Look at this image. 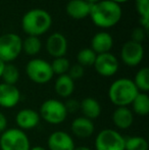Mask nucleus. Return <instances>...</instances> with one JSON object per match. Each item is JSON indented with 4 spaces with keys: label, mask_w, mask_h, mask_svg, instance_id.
I'll return each mask as SVG.
<instances>
[{
    "label": "nucleus",
    "mask_w": 149,
    "mask_h": 150,
    "mask_svg": "<svg viewBox=\"0 0 149 150\" xmlns=\"http://www.w3.org/2000/svg\"><path fill=\"white\" fill-rule=\"evenodd\" d=\"M123 16V9L119 4L112 0H100L92 4L90 18L96 27L100 29H109L119 23Z\"/></svg>",
    "instance_id": "f257e3e1"
},
{
    "label": "nucleus",
    "mask_w": 149,
    "mask_h": 150,
    "mask_svg": "<svg viewBox=\"0 0 149 150\" xmlns=\"http://www.w3.org/2000/svg\"><path fill=\"white\" fill-rule=\"evenodd\" d=\"M52 22L51 14L47 10L33 8L23 16L22 29L28 36L40 37L51 29Z\"/></svg>",
    "instance_id": "f03ea898"
},
{
    "label": "nucleus",
    "mask_w": 149,
    "mask_h": 150,
    "mask_svg": "<svg viewBox=\"0 0 149 150\" xmlns=\"http://www.w3.org/2000/svg\"><path fill=\"white\" fill-rule=\"evenodd\" d=\"M139 90L129 78H119L113 81L108 88V98L117 107H128L132 104Z\"/></svg>",
    "instance_id": "7ed1b4c3"
},
{
    "label": "nucleus",
    "mask_w": 149,
    "mask_h": 150,
    "mask_svg": "<svg viewBox=\"0 0 149 150\" xmlns=\"http://www.w3.org/2000/svg\"><path fill=\"white\" fill-rule=\"evenodd\" d=\"M68 113L64 102L54 98L45 100L39 109L40 117L50 125L62 124L66 120Z\"/></svg>",
    "instance_id": "20e7f679"
},
{
    "label": "nucleus",
    "mask_w": 149,
    "mask_h": 150,
    "mask_svg": "<svg viewBox=\"0 0 149 150\" xmlns=\"http://www.w3.org/2000/svg\"><path fill=\"white\" fill-rule=\"evenodd\" d=\"M31 143L27 133L18 128L6 129L0 136V150H30Z\"/></svg>",
    "instance_id": "39448f33"
},
{
    "label": "nucleus",
    "mask_w": 149,
    "mask_h": 150,
    "mask_svg": "<svg viewBox=\"0 0 149 150\" xmlns=\"http://www.w3.org/2000/svg\"><path fill=\"white\" fill-rule=\"evenodd\" d=\"M26 74L35 84L44 85L49 83L53 78L51 64L43 58H32L26 64Z\"/></svg>",
    "instance_id": "423d86ee"
},
{
    "label": "nucleus",
    "mask_w": 149,
    "mask_h": 150,
    "mask_svg": "<svg viewBox=\"0 0 149 150\" xmlns=\"http://www.w3.org/2000/svg\"><path fill=\"white\" fill-rule=\"evenodd\" d=\"M23 39L16 33H5L0 36V59L11 63L23 52Z\"/></svg>",
    "instance_id": "0eeeda50"
},
{
    "label": "nucleus",
    "mask_w": 149,
    "mask_h": 150,
    "mask_svg": "<svg viewBox=\"0 0 149 150\" xmlns=\"http://www.w3.org/2000/svg\"><path fill=\"white\" fill-rule=\"evenodd\" d=\"M95 150H125V137L114 129H103L95 137Z\"/></svg>",
    "instance_id": "6e6552de"
},
{
    "label": "nucleus",
    "mask_w": 149,
    "mask_h": 150,
    "mask_svg": "<svg viewBox=\"0 0 149 150\" xmlns=\"http://www.w3.org/2000/svg\"><path fill=\"white\" fill-rule=\"evenodd\" d=\"M144 54H145V51H144L143 45L130 40L121 46V59L126 65L134 67L142 62Z\"/></svg>",
    "instance_id": "1a4fd4ad"
},
{
    "label": "nucleus",
    "mask_w": 149,
    "mask_h": 150,
    "mask_svg": "<svg viewBox=\"0 0 149 150\" xmlns=\"http://www.w3.org/2000/svg\"><path fill=\"white\" fill-rule=\"evenodd\" d=\"M93 67L99 76L104 78H110L117 73L119 63L117 56L110 52H107V53L97 54Z\"/></svg>",
    "instance_id": "9d476101"
},
{
    "label": "nucleus",
    "mask_w": 149,
    "mask_h": 150,
    "mask_svg": "<svg viewBox=\"0 0 149 150\" xmlns=\"http://www.w3.org/2000/svg\"><path fill=\"white\" fill-rule=\"evenodd\" d=\"M68 40L61 33H52L46 40V50L48 54L53 58L64 57L68 52Z\"/></svg>",
    "instance_id": "9b49d317"
},
{
    "label": "nucleus",
    "mask_w": 149,
    "mask_h": 150,
    "mask_svg": "<svg viewBox=\"0 0 149 150\" xmlns=\"http://www.w3.org/2000/svg\"><path fill=\"white\" fill-rule=\"evenodd\" d=\"M49 150H75L76 145L73 137L64 131H55L47 139Z\"/></svg>",
    "instance_id": "f8f14e48"
},
{
    "label": "nucleus",
    "mask_w": 149,
    "mask_h": 150,
    "mask_svg": "<svg viewBox=\"0 0 149 150\" xmlns=\"http://www.w3.org/2000/svg\"><path fill=\"white\" fill-rule=\"evenodd\" d=\"M20 91L16 85L0 84V106L3 108H13L20 101Z\"/></svg>",
    "instance_id": "ddd939ff"
},
{
    "label": "nucleus",
    "mask_w": 149,
    "mask_h": 150,
    "mask_svg": "<svg viewBox=\"0 0 149 150\" xmlns=\"http://www.w3.org/2000/svg\"><path fill=\"white\" fill-rule=\"evenodd\" d=\"M40 117L39 112L32 108H24L20 109L16 115V124L18 129L22 131H28L33 130L37 128L40 124Z\"/></svg>",
    "instance_id": "4468645a"
},
{
    "label": "nucleus",
    "mask_w": 149,
    "mask_h": 150,
    "mask_svg": "<svg viewBox=\"0 0 149 150\" xmlns=\"http://www.w3.org/2000/svg\"><path fill=\"white\" fill-rule=\"evenodd\" d=\"M71 131L73 135L78 138H89L95 132V126L93 120L85 117H76L71 124Z\"/></svg>",
    "instance_id": "2eb2a0df"
},
{
    "label": "nucleus",
    "mask_w": 149,
    "mask_h": 150,
    "mask_svg": "<svg viewBox=\"0 0 149 150\" xmlns=\"http://www.w3.org/2000/svg\"><path fill=\"white\" fill-rule=\"evenodd\" d=\"M113 46V38L108 32H98L91 39V49L96 54L110 52Z\"/></svg>",
    "instance_id": "dca6fc26"
},
{
    "label": "nucleus",
    "mask_w": 149,
    "mask_h": 150,
    "mask_svg": "<svg viewBox=\"0 0 149 150\" xmlns=\"http://www.w3.org/2000/svg\"><path fill=\"white\" fill-rule=\"evenodd\" d=\"M91 6L85 0H70L66 5V12L74 20H83L89 16Z\"/></svg>",
    "instance_id": "f3484780"
},
{
    "label": "nucleus",
    "mask_w": 149,
    "mask_h": 150,
    "mask_svg": "<svg viewBox=\"0 0 149 150\" xmlns=\"http://www.w3.org/2000/svg\"><path fill=\"white\" fill-rule=\"evenodd\" d=\"M112 122L119 130H128L134 122V113L129 107H117L112 115Z\"/></svg>",
    "instance_id": "a211bd4d"
},
{
    "label": "nucleus",
    "mask_w": 149,
    "mask_h": 150,
    "mask_svg": "<svg viewBox=\"0 0 149 150\" xmlns=\"http://www.w3.org/2000/svg\"><path fill=\"white\" fill-rule=\"evenodd\" d=\"M80 110L83 117L93 120L101 115L102 107L99 101L94 97H86L80 101Z\"/></svg>",
    "instance_id": "6ab92c4d"
},
{
    "label": "nucleus",
    "mask_w": 149,
    "mask_h": 150,
    "mask_svg": "<svg viewBox=\"0 0 149 150\" xmlns=\"http://www.w3.org/2000/svg\"><path fill=\"white\" fill-rule=\"evenodd\" d=\"M54 91L61 98H70L75 91V81L68 74L58 76L54 83Z\"/></svg>",
    "instance_id": "aec40b11"
},
{
    "label": "nucleus",
    "mask_w": 149,
    "mask_h": 150,
    "mask_svg": "<svg viewBox=\"0 0 149 150\" xmlns=\"http://www.w3.org/2000/svg\"><path fill=\"white\" fill-rule=\"evenodd\" d=\"M131 105L134 115L146 117L149 113V96L147 93L139 92Z\"/></svg>",
    "instance_id": "412c9836"
},
{
    "label": "nucleus",
    "mask_w": 149,
    "mask_h": 150,
    "mask_svg": "<svg viewBox=\"0 0 149 150\" xmlns=\"http://www.w3.org/2000/svg\"><path fill=\"white\" fill-rule=\"evenodd\" d=\"M23 51L30 56H35L41 51L42 42L39 37L35 36H27L22 43Z\"/></svg>",
    "instance_id": "4be33fe9"
},
{
    "label": "nucleus",
    "mask_w": 149,
    "mask_h": 150,
    "mask_svg": "<svg viewBox=\"0 0 149 150\" xmlns=\"http://www.w3.org/2000/svg\"><path fill=\"white\" fill-rule=\"evenodd\" d=\"M134 84L139 90V92L147 93L149 91V69L148 67H141L136 73L133 80Z\"/></svg>",
    "instance_id": "5701e85b"
},
{
    "label": "nucleus",
    "mask_w": 149,
    "mask_h": 150,
    "mask_svg": "<svg viewBox=\"0 0 149 150\" xmlns=\"http://www.w3.org/2000/svg\"><path fill=\"white\" fill-rule=\"evenodd\" d=\"M148 141L144 137L132 136L125 138V150H148Z\"/></svg>",
    "instance_id": "b1692460"
},
{
    "label": "nucleus",
    "mask_w": 149,
    "mask_h": 150,
    "mask_svg": "<svg viewBox=\"0 0 149 150\" xmlns=\"http://www.w3.org/2000/svg\"><path fill=\"white\" fill-rule=\"evenodd\" d=\"M1 78L3 79V83L16 85L20 80V71L13 63H6Z\"/></svg>",
    "instance_id": "393cba45"
},
{
    "label": "nucleus",
    "mask_w": 149,
    "mask_h": 150,
    "mask_svg": "<svg viewBox=\"0 0 149 150\" xmlns=\"http://www.w3.org/2000/svg\"><path fill=\"white\" fill-rule=\"evenodd\" d=\"M97 54L91 48H83L77 54V61L83 67H93Z\"/></svg>",
    "instance_id": "a878e982"
},
{
    "label": "nucleus",
    "mask_w": 149,
    "mask_h": 150,
    "mask_svg": "<svg viewBox=\"0 0 149 150\" xmlns=\"http://www.w3.org/2000/svg\"><path fill=\"white\" fill-rule=\"evenodd\" d=\"M51 69L53 71L54 75L57 76H61V75H66L68 74V69L71 67V62L66 56L64 57H57L54 58L53 61L51 63Z\"/></svg>",
    "instance_id": "bb28decb"
},
{
    "label": "nucleus",
    "mask_w": 149,
    "mask_h": 150,
    "mask_svg": "<svg viewBox=\"0 0 149 150\" xmlns=\"http://www.w3.org/2000/svg\"><path fill=\"white\" fill-rule=\"evenodd\" d=\"M135 8L139 18H149V0H135Z\"/></svg>",
    "instance_id": "cd10ccee"
},
{
    "label": "nucleus",
    "mask_w": 149,
    "mask_h": 150,
    "mask_svg": "<svg viewBox=\"0 0 149 150\" xmlns=\"http://www.w3.org/2000/svg\"><path fill=\"white\" fill-rule=\"evenodd\" d=\"M84 74H85V67L80 65L79 63H76V64L71 65L70 69H68V75L70 76L74 81L81 79V78L84 76Z\"/></svg>",
    "instance_id": "c85d7f7f"
},
{
    "label": "nucleus",
    "mask_w": 149,
    "mask_h": 150,
    "mask_svg": "<svg viewBox=\"0 0 149 150\" xmlns=\"http://www.w3.org/2000/svg\"><path fill=\"white\" fill-rule=\"evenodd\" d=\"M146 32L143 28L141 27H138V28H135L133 31H132L131 34V40L134 42H137V43L142 44V42H144V40L146 39Z\"/></svg>",
    "instance_id": "c756f323"
},
{
    "label": "nucleus",
    "mask_w": 149,
    "mask_h": 150,
    "mask_svg": "<svg viewBox=\"0 0 149 150\" xmlns=\"http://www.w3.org/2000/svg\"><path fill=\"white\" fill-rule=\"evenodd\" d=\"M64 105L68 112H76L80 110V102L76 99H68V101L64 102Z\"/></svg>",
    "instance_id": "7c9ffc66"
},
{
    "label": "nucleus",
    "mask_w": 149,
    "mask_h": 150,
    "mask_svg": "<svg viewBox=\"0 0 149 150\" xmlns=\"http://www.w3.org/2000/svg\"><path fill=\"white\" fill-rule=\"evenodd\" d=\"M7 124H8V122H7V119H6L5 115L0 111V133H3L4 131L7 129Z\"/></svg>",
    "instance_id": "2f4dec72"
},
{
    "label": "nucleus",
    "mask_w": 149,
    "mask_h": 150,
    "mask_svg": "<svg viewBox=\"0 0 149 150\" xmlns=\"http://www.w3.org/2000/svg\"><path fill=\"white\" fill-rule=\"evenodd\" d=\"M139 23L140 27L147 32L149 28V18H139Z\"/></svg>",
    "instance_id": "473e14b6"
},
{
    "label": "nucleus",
    "mask_w": 149,
    "mask_h": 150,
    "mask_svg": "<svg viewBox=\"0 0 149 150\" xmlns=\"http://www.w3.org/2000/svg\"><path fill=\"white\" fill-rule=\"evenodd\" d=\"M5 64L6 63L4 61H2L0 59V78L2 77V74H3V71H4V67H5Z\"/></svg>",
    "instance_id": "72a5a7b5"
},
{
    "label": "nucleus",
    "mask_w": 149,
    "mask_h": 150,
    "mask_svg": "<svg viewBox=\"0 0 149 150\" xmlns=\"http://www.w3.org/2000/svg\"><path fill=\"white\" fill-rule=\"evenodd\" d=\"M30 150H47V149H46V148H44L43 146H39V145H38V146L31 147Z\"/></svg>",
    "instance_id": "f704fd0d"
},
{
    "label": "nucleus",
    "mask_w": 149,
    "mask_h": 150,
    "mask_svg": "<svg viewBox=\"0 0 149 150\" xmlns=\"http://www.w3.org/2000/svg\"><path fill=\"white\" fill-rule=\"evenodd\" d=\"M75 150H92V149L87 146H79V147H76Z\"/></svg>",
    "instance_id": "c9c22d12"
},
{
    "label": "nucleus",
    "mask_w": 149,
    "mask_h": 150,
    "mask_svg": "<svg viewBox=\"0 0 149 150\" xmlns=\"http://www.w3.org/2000/svg\"><path fill=\"white\" fill-rule=\"evenodd\" d=\"M112 1L115 2V3H117V4H119V5H121V3H126V2L130 1V0H112Z\"/></svg>",
    "instance_id": "e433bc0d"
},
{
    "label": "nucleus",
    "mask_w": 149,
    "mask_h": 150,
    "mask_svg": "<svg viewBox=\"0 0 149 150\" xmlns=\"http://www.w3.org/2000/svg\"><path fill=\"white\" fill-rule=\"evenodd\" d=\"M86 2H88V3H90L92 5V4H95V3H97V2H99L100 0H85Z\"/></svg>",
    "instance_id": "4c0bfd02"
}]
</instances>
